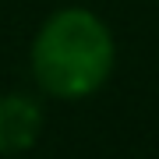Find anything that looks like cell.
I'll list each match as a JSON object with an SVG mask.
<instances>
[{
  "label": "cell",
  "instance_id": "cell-1",
  "mask_svg": "<svg viewBox=\"0 0 159 159\" xmlns=\"http://www.w3.org/2000/svg\"><path fill=\"white\" fill-rule=\"evenodd\" d=\"M113 67V35L92 11L67 7L39 29L32 43L35 81L57 99L92 96Z\"/></svg>",
  "mask_w": 159,
  "mask_h": 159
},
{
  "label": "cell",
  "instance_id": "cell-2",
  "mask_svg": "<svg viewBox=\"0 0 159 159\" xmlns=\"http://www.w3.org/2000/svg\"><path fill=\"white\" fill-rule=\"evenodd\" d=\"M43 110L29 96H4L0 99V152H21L39 138Z\"/></svg>",
  "mask_w": 159,
  "mask_h": 159
}]
</instances>
